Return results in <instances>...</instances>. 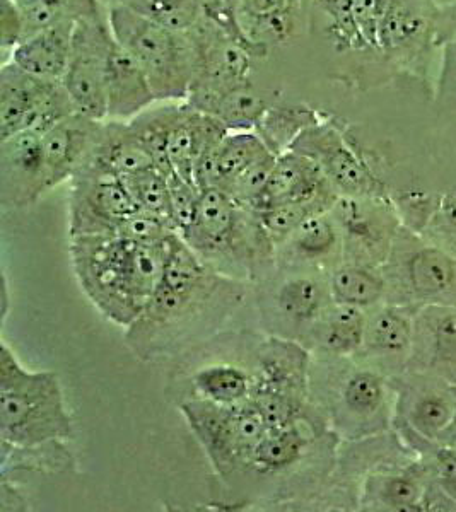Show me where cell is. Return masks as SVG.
Here are the masks:
<instances>
[{
    "mask_svg": "<svg viewBox=\"0 0 456 512\" xmlns=\"http://www.w3.org/2000/svg\"><path fill=\"white\" fill-rule=\"evenodd\" d=\"M320 120V113L310 106L282 103L279 99L275 105L270 106V110L255 127V132L275 156H281L291 149L294 140L298 139L306 128Z\"/></svg>",
    "mask_w": 456,
    "mask_h": 512,
    "instance_id": "d6a6232c",
    "label": "cell"
},
{
    "mask_svg": "<svg viewBox=\"0 0 456 512\" xmlns=\"http://www.w3.org/2000/svg\"><path fill=\"white\" fill-rule=\"evenodd\" d=\"M258 304L275 337L303 342L316 321L332 306L328 274L310 268L275 267L258 282Z\"/></svg>",
    "mask_w": 456,
    "mask_h": 512,
    "instance_id": "30bf717a",
    "label": "cell"
},
{
    "mask_svg": "<svg viewBox=\"0 0 456 512\" xmlns=\"http://www.w3.org/2000/svg\"><path fill=\"white\" fill-rule=\"evenodd\" d=\"M123 181L139 210L158 217L176 229L173 210H171L170 185H168V178L159 169H147L137 175L123 178Z\"/></svg>",
    "mask_w": 456,
    "mask_h": 512,
    "instance_id": "8d00e7d4",
    "label": "cell"
},
{
    "mask_svg": "<svg viewBox=\"0 0 456 512\" xmlns=\"http://www.w3.org/2000/svg\"><path fill=\"white\" fill-rule=\"evenodd\" d=\"M427 470L443 494L456 502V446L433 444L427 448Z\"/></svg>",
    "mask_w": 456,
    "mask_h": 512,
    "instance_id": "b9f144b4",
    "label": "cell"
},
{
    "mask_svg": "<svg viewBox=\"0 0 456 512\" xmlns=\"http://www.w3.org/2000/svg\"><path fill=\"white\" fill-rule=\"evenodd\" d=\"M332 207L320 202H291V204L274 205L269 209L257 210L260 224L265 233L274 241L275 248L286 241L306 219L328 212Z\"/></svg>",
    "mask_w": 456,
    "mask_h": 512,
    "instance_id": "74e56055",
    "label": "cell"
},
{
    "mask_svg": "<svg viewBox=\"0 0 456 512\" xmlns=\"http://www.w3.org/2000/svg\"><path fill=\"white\" fill-rule=\"evenodd\" d=\"M381 272L386 282L385 303L456 306V258L404 226L393 239Z\"/></svg>",
    "mask_w": 456,
    "mask_h": 512,
    "instance_id": "52a82bcc",
    "label": "cell"
},
{
    "mask_svg": "<svg viewBox=\"0 0 456 512\" xmlns=\"http://www.w3.org/2000/svg\"><path fill=\"white\" fill-rule=\"evenodd\" d=\"M193 386L200 398L221 405H236L252 398V371L234 364H212L195 373Z\"/></svg>",
    "mask_w": 456,
    "mask_h": 512,
    "instance_id": "836d02e7",
    "label": "cell"
},
{
    "mask_svg": "<svg viewBox=\"0 0 456 512\" xmlns=\"http://www.w3.org/2000/svg\"><path fill=\"white\" fill-rule=\"evenodd\" d=\"M332 301L364 311L386 301V282L381 267L364 263L340 262L328 272Z\"/></svg>",
    "mask_w": 456,
    "mask_h": 512,
    "instance_id": "1f68e13d",
    "label": "cell"
},
{
    "mask_svg": "<svg viewBox=\"0 0 456 512\" xmlns=\"http://www.w3.org/2000/svg\"><path fill=\"white\" fill-rule=\"evenodd\" d=\"M106 120L129 122L156 105V96L141 65L113 38L106 53Z\"/></svg>",
    "mask_w": 456,
    "mask_h": 512,
    "instance_id": "cb8c5ba5",
    "label": "cell"
},
{
    "mask_svg": "<svg viewBox=\"0 0 456 512\" xmlns=\"http://www.w3.org/2000/svg\"><path fill=\"white\" fill-rule=\"evenodd\" d=\"M219 274L260 282L277 265V248L257 214L221 188H205L190 226L180 234Z\"/></svg>",
    "mask_w": 456,
    "mask_h": 512,
    "instance_id": "277c9868",
    "label": "cell"
},
{
    "mask_svg": "<svg viewBox=\"0 0 456 512\" xmlns=\"http://www.w3.org/2000/svg\"><path fill=\"white\" fill-rule=\"evenodd\" d=\"M274 156L255 130L228 132L217 147L212 187L228 192L236 181Z\"/></svg>",
    "mask_w": 456,
    "mask_h": 512,
    "instance_id": "4dcf8cb0",
    "label": "cell"
},
{
    "mask_svg": "<svg viewBox=\"0 0 456 512\" xmlns=\"http://www.w3.org/2000/svg\"><path fill=\"white\" fill-rule=\"evenodd\" d=\"M289 151L311 159L339 195L345 197H385L383 185L349 146L337 125L320 120L294 140Z\"/></svg>",
    "mask_w": 456,
    "mask_h": 512,
    "instance_id": "2e32d148",
    "label": "cell"
},
{
    "mask_svg": "<svg viewBox=\"0 0 456 512\" xmlns=\"http://www.w3.org/2000/svg\"><path fill=\"white\" fill-rule=\"evenodd\" d=\"M397 407L393 429L410 448L441 444L456 420V388L433 374L405 371L395 378Z\"/></svg>",
    "mask_w": 456,
    "mask_h": 512,
    "instance_id": "8fae6325",
    "label": "cell"
},
{
    "mask_svg": "<svg viewBox=\"0 0 456 512\" xmlns=\"http://www.w3.org/2000/svg\"><path fill=\"white\" fill-rule=\"evenodd\" d=\"M50 190L41 135L24 130L0 140V202L28 207Z\"/></svg>",
    "mask_w": 456,
    "mask_h": 512,
    "instance_id": "e0dca14e",
    "label": "cell"
},
{
    "mask_svg": "<svg viewBox=\"0 0 456 512\" xmlns=\"http://www.w3.org/2000/svg\"><path fill=\"white\" fill-rule=\"evenodd\" d=\"M303 0H241V28L250 40L272 48L291 40Z\"/></svg>",
    "mask_w": 456,
    "mask_h": 512,
    "instance_id": "f546056e",
    "label": "cell"
},
{
    "mask_svg": "<svg viewBox=\"0 0 456 512\" xmlns=\"http://www.w3.org/2000/svg\"><path fill=\"white\" fill-rule=\"evenodd\" d=\"M77 113L62 82L45 81L4 62L0 69V140L33 130L43 135Z\"/></svg>",
    "mask_w": 456,
    "mask_h": 512,
    "instance_id": "7c38bea8",
    "label": "cell"
},
{
    "mask_svg": "<svg viewBox=\"0 0 456 512\" xmlns=\"http://www.w3.org/2000/svg\"><path fill=\"white\" fill-rule=\"evenodd\" d=\"M112 40V31L103 14L77 21L71 64L62 79L77 113L100 122L108 118L105 65Z\"/></svg>",
    "mask_w": 456,
    "mask_h": 512,
    "instance_id": "9a60e30c",
    "label": "cell"
},
{
    "mask_svg": "<svg viewBox=\"0 0 456 512\" xmlns=\"http://www.w3.org/2000/svg\"><path fill=\"white\" fill-rule=\"evenodd\" d=\"M417 234L456 258V193L439 198L433 216Z\"/></svg>",
    "mask_w": 456,
    "mask_h": 512,
    "instance_id": "ab89813d",
    "label": "cell"
},
{
    "mask_svg": "<svg viewBox=\"0 0 456 512\" xmlns=\"http://www.w3.org/2000/svg\"><path fill=\"white\" fill-rule=\"evenodd\" d=\"M180 412L212 468L224 480L245 472L253 451L269 431L262 410L252 398L221 405L199 396L183 402Z\"/></svg>",
    "mask_w": 456,
    "mask_h": 512,
    "instance_id": "ba28073f",
    "label": "cell"
},
{
    "mask_svg": "<svg viewBox=\"0 0 456 512\" xmlns=\"http://www.w3.org/2000/svg\"><path fill=\"white\" fill-rule=\"evenodd\" d=\"M344 245L342 262L381 267L392 250L393 239L402 227L397 207L385 197L340 195L330 209Z\"/></svg>",
    "mask_w": 456,
    "mask_h": 512,
    "instance_id": "5bb4252c",
    "label": "cell"
},
{
    "mask_svg": "<svg viewBox=\"0 0 456 512\" xmlns=\"http://www.w3.org/2000/svg\"><path fill=\"white\" fill-rule=\"evenodd\" d=\"M421 30V19L417 18L414 12L409 11L402 4L392 7L386 12L385 18L381 19L376 35V48L383 52L397 50L407 45L414 36Z\"/></svg>",
    "mask_w": 456,
    "mask_h": 512,
    "instance_id": "f35d334b",
    "label": "cell"
},
{
    "mask_svg": "<svg viewBox=\"0 0 456 512\" xmlns=\"http://www.w3.org/2000/svg\"><path fill=\"white\" fill-rule=\"evenodd\" d=\"M175 233L176 229H173L170 224L142 210H137L134 216H130L123 222L117 234H122L125 238L134 239L137 243H144V245H158Z\"/></svg>",
    "mask_w": 456,
    "mask_h": 512,
    "instance_id": "7bdbcfd3",
    "label": "cell"
},
{
    "mask_svg": "<svg viewBox=\"0 0 456 512\" xmlns=\"http://www.w3.org/2000/svg\"><path fill=\"white\" fill-rule=\"evenodd\" d=\"M313 355L289 338L270 337L258 345L252 369V400L270 427L289 424L310 408Z\"/></svg>",
    "mask_w": 456,
    "mask_h": 512,
    "instance_id": "9c48e42d",
    "label": "cell"
},
{
    "mask_svg": "<svg viewBox=\"0 0 456 512\" xmlns=\"http://www.w3.org/2000/svg\"><path fill=\"white\" fill-rule=\"evenodd\" d=\"M103 122L74 113L41 135L50 190L71 180L93 154Z\"/></svg>",
    "mask_w": 456,
    "mask_h": 512,
    "instance_id": "7402d4cb",
    "label": "cell"
},
{
    "mask_svg": "<svg viewBox=\"0 0 456 512\" xmlns=\"http://www.w3.org/2000/svg\"><path fill=\"white\" fill-rule=\"evenodd\" d=\"M228 132L219 120L182 101L166 142L173 173L195 183L193 175L197 164L219 147Z\"/></svg>",
    "mask_w": 456,
    "mask_h": 512,
    "instance_id": "44dd1931",
    "label": "cell"
},
{
    "mask_svg": "<svg viewBox=\"0 0 456 512\" xmlns=\"http://www.w3.org/2000/svg\"><path fill=\"white\" fill-rule=\"evenodd\" d=\"M368 311L332 303L301 344L313 357H357L364 344Z\"/></svg>",
    "mask_w": 456,
    "mask_h": 512,
    "instance_id": "4316f807",
    "label": "cell"
},
{
    "mask_svg": "<svg viewBox=\"0 0 456 512\" xmlns=\"http://www.w3.org/2000/svg\"><path fill=\"white\" fill-rule=\"evenodd\" d=\"M76 23L64 21L28 36L12 50L9 60L40 79L62 82L71 64Z\"/></svg>",
    "mask_w": 456,
    "mask_h": 512,
    "instance_id": "484cf974",
    "label": "cell"
},
{
    "mask_svg": "<svg viewBox=\"0 0 456 512\" xmlns=\"http://www.w3.org/2000/svg\"><path fill=\"white\" fill-rule=\"evenodd\" d=\"M344 260L342 234L328 212L310 217L277 248V265L284 268H310L328 274Z\"/></svg>",
    "mask_w": 456,
    "mask_h": 512,
    "instance_id": "603a6c76",
    "label": "cell"
},
{
    "mask_svg": "<svg viewBox=\"0 0 456 512\" xmlns=\"http://www.w3.org/2000/svg\"><path fill=\"white\" fill-rule=\"evenodd\" d=\"M166 241L144 245L122 234L71 238L77 282L106 320L127 330L141 318L163 277Z\"/></svg>",
    "mask_w": 456,
    "mask_h": 512,
    "instance_id": "7a4b0ae2",
    "label": "cell"
},
{
    "mask_svg": "<svg viewBox=\"0 0 456 512\" xmlns=\"http://www.w3.org/2000/svg\"><path fill=\"white\" fill-rule=\"evenodd\" d=\"M132 7L147 18L173 28L192 31L205 18L212 0H110Z\"/></svg>",
    "mask_w": 456,
    "mask_h": 512,
    "instance_id": "d590c367",
    "label": "cell"
},
{
    "mask_svg": "<svg viewBox=\"0 0 456 512\" xmlns=\"http://www.w3.org/2000/svg\"><path fill=\"white\" fill-rule=\"evenodd\" d=\"M166 178H168V185H170L173 221H175L178 234H182L190 226L193 217H195L202 190L192 181L185 180V178L176 175V173H171Z\"/></svg>",
    "mask_w": 456,
    "mask_h": 512,
    "instance_id": "60d3db41",
    "label": "cell"
},
{
    "mask_svg": "<svg viewBox=\"0 0 456 512\" xmlns=\"http://www.w3.org/2000/svg\"><path fill=\"white\" fill-rule=\"evenodd\" d=\"M433 483L426 463H414L398 472L369 473L364 478L359 506L378 511H417L426 504Z\"/></svg>",
    "mask_w": 456,
    "mask_h": 512,
    "instance_id": "d4e9b609",
    "label": "cell"
},
{
    "mask_svg": "<svg viewBox=\"0 0 456 512\" xmlns=\"http://www.w3.org/2000/svg\"><path fill=\"white\" fill-rule=\"evenodd\" d=\"M416 313L412 306L395 303H381L369 309L363 349L357 359L373 364L392 378L404 374L412 352Z\"/></svg>",
    "mask_w": 456,
    "mask_h": 512,
    "instance_id": "ac0fdd59",
    "label": "cell"
},
{
    "mask_svg": "<svg viewBox=\"0 0 456 512\" xmlns=\"http://www.w3.org/2000/svg\"><path fill=\"white\" fill-rule=\"evenodd\" d=\"M310 396L340 441L359 443L393 427L395 378L357 357H313Z\"/></svg>",
    "mask_w": 456,
    "mask_h": 512,
    "instance_id": "3957f363",
    "label": "cell"
},
{
    "mask_svg": "<svg viewBox=\"0 0 456 512\" xmlns=\"http://www.w3.org/2000/svg\"><path fill=\"white\" fill-rule=\"evenodd\" d=\"M339 192L311 159L287 151L277 156L267 187L253 212L291 202H320L334 207Z\"/></svg>",
    "mask_w": 456,
    "mask_h": 512,
    "instance_id": "ffe728a7",
    "label": "cell"
},
{
    "mask_svg": "<svg viewBox=\"0 0 456 512\" xmlns=\"http://www.w3.org/2000/svg\"><path fill=\"white\" fill-rule=\"evenodd\" d=\"M277 101L279 96L265 89H258L252 79H248L192 106L219 120L229 132H240L255 130L270 106Z\"/></svg>",
    "mask_w": 456,
    "mask_h": 512,
    "instance_id": "f1b7e54d",
    "label": "cell"
},
{
    "mask_svg": "<svg viewBox=\"0 0 456 512\" xmlns=\"http://www.w3.org/2000/svg\"><path fill=\"white\" fill-rule=\"evenodd\" d=\"M106 21L113 38L141 65L158 103L187 101L199 72L190 31L168 28L120 2H110Z\"/></svg>",
    "mask_w": 456,
    "mask_h": 512,
    "instance_id": "8992f818",
    "label": "cell"
},
{
    "mask_svg": "<svg viewBox=\"0 0 456 512\" xmlns=\"http://www.w3.org/2000/svg\"><path fill=\"white\" fill-rule=\"evenodd\" d=\"M74 434L59 376L30 371L2 342L0 349V437L2 443L35 448L65 443Z\"/></svg>",
    "mask_w": 456,
    "mask_h": 512,
    "instance_id": "5b68a950",
    "label": "cell"
},
{
    "mask_svg": "<svg viewBox=\"0 0 456 512\" xmlns=\"http://www.w3.org/2000/svg\"><path fill=\"white\" fill-rule=\"evenodd\" d=\"M26 38V23L18 4L14 0H2L0 6V47L6 55Z\"/></svg>",
    "mask_w": 456,
    "mask_h": 512,
    "instance_id": "ee69618b",
    "label": "cell"
},
{
    "mask_svg": "<svg viewBox=\"0 0 456 512\" xmlns=\"http://www.w3.org/2000/svg\"><path fill=\"white\" fill-rule=\"evenodd\" d=\"M243 296V280L219 274L180 234H171L163 277L146 311L127 328V342L147 359L166 354L223 325Z\"/></svg>",
    "mask_w": 456,
    "mask_h": 512,
    "instance_id": "6da1fadb",
    "label": "cell"
},
{
    "mask_svg": "<svg viewBox=\"0 0 456 512\" xmlns=\"http://www.w3.org/2000/svg\"><path fill=\"white\" fill-rule=\"evenodd\" d=\"M407 371L433 374L456 388V306L417 309Z\"/></svg>",
    "mask_w": 456,
    "mask_h": 512,
    "instance_id": "d6986e66",
    "label": "cell"
},
{
    "mask_svg": "<svg viewBox=\"0 0 456 512\" xmlns=\"http://www.w3.org/2000/svg\"><path fill=\"white\" fill-rule=\"evenodd\" d=\"M14 2L23 12L26 38L64 21H81V19L96 18L103 14L100 0H14Z\"/></svg>",
    "mask_w": 456,
    "mask_h": 512,
    "instance_id": "e575fe53",
    "label": "cell"
},
{
    "mask_svg": "<svg viewBox=\"0 0 456 512\" xmlns=\"http://www.w3.org/2000/svg\"><path fill=\"white\" fill-rule=\"evenodd\" d=\"M120 178L156 168L151 152L135 134L130 122L105 120L88 163ZM84 164V166H86ZM158 169V168H156Z\"/></svg>",
    "mask_w": 456,
    "mask_h": 512,
    "instance_id": "83f0119b",
    "label": "cell"
},
{
    "mask_svg": "<svg viewBox=\"0 0 456 512\" xmlns=\"http://www.w3.org/2000/svg\"><path fill=\"white\" fill-rule=\"evenodd\" d=\"M135 205L129 188L120 176L82 166L71 178L69 193V236L117 234L123 222L134 216Z\"/></svg>",
    "mask_w": 456,
    "mask_h": 512,
    "instance_id": "4fadbf2b",
    "label": "cell"
},
{
    "mask_svg": "<svg viewBox=\"0 0 456 512\" xmlns=\"http://www.w3.org/2000/svg\"><path fill=\"white\" fill-rule=\"evenodd\" d=\"M441 444H453V446H456V420L455 424L451 425L450 431L446 434L445 439L441 441Z\"/></svg>",
    "mask_w": 456,
    "mask_h": 512,
    "instance_id": "f6af8a7d",
    "label": "cell"
}]
</instances>
